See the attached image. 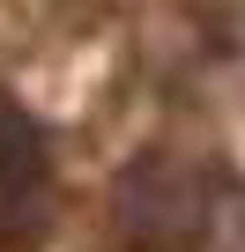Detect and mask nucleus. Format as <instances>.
I'll return each instance as SVG.
<instances>
[{"label":"nucleus","instance_id":"nucleus-1","mask_svg":"<svg viewBox=\"0 0 245 252\" xmlns=\"http://www.w3.org/2000/svg\"><path fill=\"white\" fill-rule=\"evenodd\" d=\"M215 171L186 156H134L111 186V230L127 252H193L208 230Z\"/></svg>","mask_w":245,"mask_h":252},{"label":"nucleus","instance_id":"nucleus-2","mask_svg":"<svg viewBox=\"0 0 245 252\" xmlns=\"http://www.w3.org/2000/svg\"><path fill=\"white\" fill-rule=\"evenodd\" d=\"M45 186H52V156H45L37 119H30L23 104H8V96H0V222H8V230L37 222Z\"/></svg>","mask_w":245,"mask_h":252},{"label":"nucleus","instance_id":"nucleus-3","mask_svg":"<svg viewBox=\"0 0 245 252\" xmlns=\"http://www.w3.org/2000/svg\"><path fill=\"white\" fill-rule=\"evenodd\" d=\"M193 252H245V178L215 171V200H208V230Z\"/></svg>","mask_w":245,"mask_h":252}]
</instances>
